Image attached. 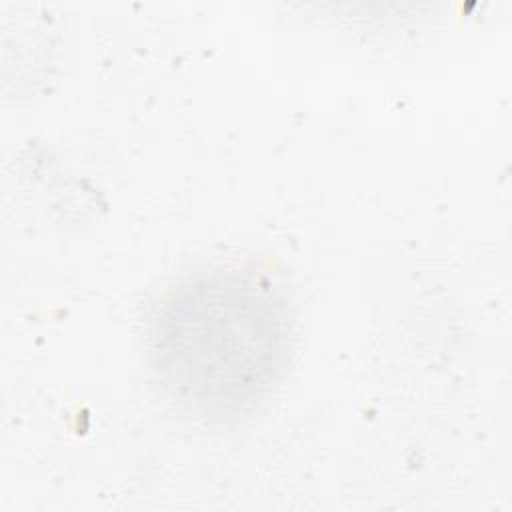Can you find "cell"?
I'll return each instance as SVG.
<instances>
[{
	"label": "cell",
	"mask_w": 512,
	"mask_h": 512,
	"mask_svg": "<svg viewBox=\"0 0 512 512\" xmlns=\"http://www.w3.org/2000/svg\"><path fill=\"white\" fill-rule=\"evenodd\" d=\"M286 302L250 268L206 270L160 306L152 356L170 394L202 416H234L278 380L288 352Z\"/></svg>",
	"instance_id": "1"
}]
</instances>
